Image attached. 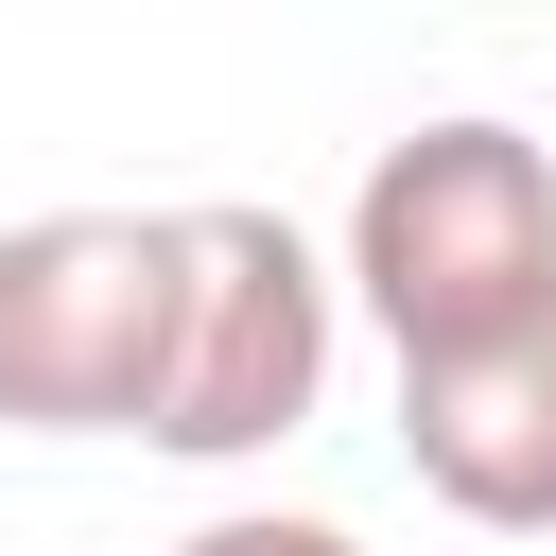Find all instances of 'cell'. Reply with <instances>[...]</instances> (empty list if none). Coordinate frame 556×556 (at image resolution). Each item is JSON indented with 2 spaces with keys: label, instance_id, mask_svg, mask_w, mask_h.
I'll return each instance as SVG.
<instances>
[{
  "label": "cell",
  "instance_id": "obj_1",
  "mask_svg": "<svg viewBox=\"0 0 556 556\" xmlns=\"http://www.w3.org/2000/svg\"><path fill=\"white\" fill-rule=\"evenodd\" d=\"M348 295L382 313L400 365L556 313V156L521 122H417V139H382L365 191H348Z\"/></svg>",
  "mask_w": 556,
  "mask_h": 556
},
{
  "label": "cell",
  "instance_id": "obj_2",
  "mask_svg": "<svg viewBox=\"0 0 556 556\" xmlns=\"http://www.w3.org/2000/svg\"><path fill=\"white\" fill-rule=\"evenodd\" d=\"M330 313H348V261H313L278 208H243V191L174 208V365H156V417L139 434L191 452V469L278 452L330 400Z\"/></svg>",
  "mask_w": 556,
  "mask_h": 556
},
{
  "label": "cell",
  "instance_id": "obj_3",
  "mask_svg": "<svg viewBox=\"0 0 556 556\" xmlns=\"http://www.w3.org/2000/svg\"><path fill=\"white\" fill-rule=\"evenodd\" d=\"M174 365V208L0 226V434H139Z\"/></svg>",
  "mask_w": 556,
  "mask_h": 556
},
{
  "label": "cell",
  "instance_id": "obj_5",
  "mask_svg": "<svg viewBox=\"0 0 556 556\" xmlns=\"http://www.w3.org/2000/svg\"><path fill=\"white\" fill-rule=\"evenodd\" d=\"M174 556H365L348 521H295V504H226V521H191Z\"/></svg>",
  "mask_w": 556,
  "mask_h": 556
},
{
  "label": "cell",
  "instance_id": "obj_4",
  "mask_svg": "<svg viewBox=\"0 0 556 556\" xmlns=\"http://www.w3.org/2000/svg\"><path fill=\"white\" fill-rule=\"evenodd\" d=\"M400 469L486 539H556V313H521L486 348H417L400 365Z\"/></svg>",
  "mask_w": 556,
  "mask_h": 556
}]
</instances>
